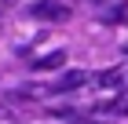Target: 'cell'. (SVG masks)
Segmentation results:
<instances>
[{"mask_svg":"<svg viewBox=\"0 0 128 124\" xmlns=\"http://www.w3.org/2000/svg\"><path fill=\"white\" fill-rule=\"evenodd\" d=\"M30 15L33 18H44V22H66L70 18V4H62V0H37V4H30Z\"/></svg>","mask_w":128,"mask_h":124,"instance_id":"1","label":"cell"},{"mask_svg":"<svg viewBox=\"0 0 128 124\" xmlns=\"http://www.w3.org/2000/svg\"><path fill=\"white\" fill-rule=\"evenodd\" d=\"M88 84V73L84 69H70V73H62L55 84H51V91H77V88Z\"/></svg>","mask_w":128,"mask_h":124,"instance_id":"2","label":"cell"},{"mask_svg":"<svg viewBox=\"0 0 128 124\" xmlns=\"http://www.w3.org/2000/svg\"><path fill=\"white\" fill-rule=\"evenodd\" d=\"M99 110H106V113H114V117H124V113H128V95H117L114 102L99 106Z\"/></svg>","mask_w":128,"mask_h":124,"instance_id":"5","label":"cell"},{"mask_svg":"<svg viewBox=\"0 0 128 124\" xmlns=\"http://www.w3.org/2000/svg\"><path fill=\"white\" fill-rule=\"evenodd\" d=\"M62 62H66V51H48V55L33 58V69L37 73H48V69H62Z\"/></svg>","mask_w":128,"mask_h":124,"instance_id":"3","label":"cell"},{"mask_svg":"<svg viewBox=\"0 0 128 124\" xmlns=\"http://www.w3.org/2000/svg\"><path fill=\"white\" fill-rule=\"evenodd\" d=\"M95 84L99 88H117L121 84V69H102V73L95 77Z\"/></svg>","mask_w":128,"mask_h":124,"instance_id":"4","label":"cell"},{"mask_svg":"<svg viewBox=\"0 0 128 124\" xmlns=\"http://www.w3.org/2000/svg\"><path fill=\"white\" fill-rule=\"evenodd\" d=\"M124 51H128V44H124Z\"/></svg>","mask_w":128,"mask_h":124,"instance_id":"6","label":"cell"}]
</instances>
